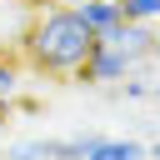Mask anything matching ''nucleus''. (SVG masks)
Wrapping results in <instances>:
<instances>
[{"label":"nucleus","instance_id":"423d86ee","mask_svg":"<svg viewBox=\"0 0 160 160\" xmlns=\"http://www.w3.org/2000/svg\"><path fill=\"white\" fill-rule=\"evenodd\" d=\"M15 95H20V70L0 55V110H10V105H15Z\"/></svg>","mask_w":160,"mask_h":160},{"label":"nucleus","instance_id":"39448f33","mask_svg":"<svg viewBox=\"0 0 160 160\" xmlns=\"http://www.w3.org/2000/svg\"><path fill=\"white\" fill-rule=\"evenodd\" d=\"M120 15H125L130 25H155V15H160V0H120Z\"/></svg>","mask_w":160,"mask_h":160},{"label":"nucleus","instance_id":"7ed1b4c3","mask_svg":"<svg viewBox=\"0 0 160 160\" xmlns=\"http://www.w3.org/2000/svg\"><path fill=\"white\" fill-rule=\"evenodd\" d=\"M80 160H155V145H140V140H115V135H90Z\"/></svg>","mask_w":160,"mask_h":160},{"label":"nucleus","instance_id":"20e7f679","mask_svg":"<svg viewBox=\"0 0 160 160\" xmlns=\"http://www.w3.org/2000/svg\"><path fill=\"white\" fill-rule=\"evenodd\" d=\"M75 15H80V25L100 40V35H110L115 25H125V15H120V0H75L70 5Z\"/></svg>","mask_w":160,"mask_h":160},{"label":"nucleus","instance_id":"6e6552de","mask_svg":"<svg viewBox=\"0 0 160 160\" xmlns=\"http://www.w3.org/2000/svg\"><path fill=\"white\" fill-rule=\"evenodd\" d=\"M125 95H130V100H150V95H155V80H150V75H130V80H125Z\"/></svg>","mask_w":160,"mask_h":160},{"label":"nucleus","instance_id":"0eeeda50","mask_svg":"<svg viewBox=\"0 0 160 160\" xmlns=\"http://www.w3.org/2000/svg\"><path fill=\"white\" fill-rule=\"evenodd\" d=\"M5 160H45V140H15L5 150Z\"/></svg>","mask_w":160,"mask_h":160},{"label":"nucleus","instance_id":"9d476101","mask_svg":"<svg viewBox=\"0 0 160 160\" xmlns=\"http://www.w3.org/2000/svg\"><path fill=\"white\" fill-rule=\"evenodd\" d=\"M30 5H35V0H30Z\"/></svg>","mask_w":160,"mask_h":160},{"label":"nucleus","instance_id":"1a4fd4ad","mask_svg":"<svg viewBox=\"0 0 160 160\" xmlns=\"http://www.w3.org/2000/svg\"><path fill=\"white\" fill-rule=\"evenodd\" d=\"M70 5H75V0H70Z\"/></svg>","mask_w":160,"mask_h":160},{"label":"nucleus","instance_id":"f257e3e1","mask_svg":"<svg viewBox=\"0 0 160 160\" xmlns=\"http://www.w3.org/2000/svg\"><path fill=\"white\" fill-rule=\"evenodd\" d=\"M90 50H95V35L80 25V15L70 5H45L35 15V25L25 30V55L45 75H80Z\"/></svg>","mask_w":160,"mask_h":160},{"label":"nucleus","instance_id":"f03ea898","mask_svg":"<svg viewBox=\"0 0 160 160\" xmlns=\"http://www.w3.org/2000/svg\"><path fill=\"white\" fill-rule=\"evenodd\" d=\"M135 70H140V65H135L130 55H120V50H110V45H95L75 80H85V85H115V80H120V85H125Z\"/></svg>","mask_w":160,"mask_h":160}]
</instances>
